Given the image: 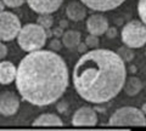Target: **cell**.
Listing matches in <instances>:
<instances>
[{"instance_id":"17","label":"cell","mask_w":146,"mask_h":131,"mask_svg":"<svg viewBox=\"0 0 146 131\" xmlns=\"http://www.w3.org/2000/svg\"><path fill=\"white\" fill-rule=\"evenodd\" d=\"M117 53H118V56H119L122 60L124 61V63L131 62V61H133V58H134V51H133V49L128 47V46H125V45L118 49Z\"/></svg>"},{"instance_id":"4","label":"cell","mask_w":146,"mask_h":131,"mask_svg":"<svg viewBox=\"0 0 146 131\" xmlns=\"http://www.w3.org/2000/svg\"><path fill=\"white\" fill-rule=\"evenodd\" d=\"M112 126H145L146 118L143 111L135 107H122L110 117Z\"/></svg>"},{"instance_id":"19","label":"cell","mask_w":146,"mask_h":131,"mask_svg":"<svg viewBox=\"0 0 146 131\" xmlns=\"http://www.w3.org/2000/svg\"><path fill=\"white\" fill-rule=\"evenodd\" d=\"M85 45L88 46V49H98L99 44H100V40H99V37L98 35H93V34H89L88 37L85 38Z\"/></svg>"},{"instance_id":"15","label":"cell","mask_w":146,"mask_h":131,"mask_svg":"<svg viewBox=\"0 0 146 131\" xmlns=\"http://www.w3.org/2000/svg\"><path fill=\"white\" fill-rule=\"evenodd\" d=\"M80 33L77 30H66L65 33L62 34V40L61 43L65 47L73 50V49H77V46L80 43Z\"/></svg>"},{"instance_id":"11","label":"cell","mask_w":146,"mask_h":131,"mask_svg":"<svg viewBox=\"0 0 146 131\" xmlns=\"http://www.w3.org/2000/svg\"><path fill=\"white\" fill-rule=\"evenodd\" d=\"M125 0H80L84 5L94 11H111L121 6Z\"/></svg>"},{"instance_id":"9","label":"cell","mask_w":146,"mask_h":131,"mask_svg":"<svg viewBox=\"0 0 146 131\" xmlns=\"http://www.w3.org/2000/svg\"><path fill=\"white\" fill-rule=\"evenodd\" d=\"M26 1L36 13H52L60 9L63 0H26Z\"/></svg>"},{"instance_id":"13","label":"cell","mask_w":146,"mask_h":131,"mask_svg":"<svg viewBox=\"0 0 146 131\" xmlns=\"http://www.w3.org/2000/svg\"><path fill=\"white\" fill-rule=\"evenodd\" d=\"M17 68L10 61H1L0 62V84L9 85L16 79Z\"/></svg>"},{"instance_id":"3","label":"cell","mask_w":146,"mask_h":131,"mask_svg":"<svg viewBox=\"0 0 146 131\" xmlns=\"http://www.w3.org/2000/svg\"><path fill=\"white\" fill-rule=\"evenodd\" d=\"M46 29L38 23H28L21 27L17 35V41L23 51L32 52L44 47L46 44Z\"/></svg>"},{"instance_id":"27","label":"cell","mask_w":146,"mask_h":131,"mask_svg":"<svg viewBox=\"0 0 146 131\" xmlns=\"http://www.w3.org/2000/svg\"><path fill=\"white\" fill-rule=\"evenodd\" d=\"M141 111H143V113H144V114L146 113V103H145V105L143 106V109H141Z\"/></svg>"},{"instance_id":"6","label":"cell","mask_w":146,"mask_h":131,"mask_svg":"<svg viewBox=\"0 0 146 131\" xmlns=\"http://www.w3.org/2000/svg\"><path fill=\"white\" fill-rule=\"evenodd\" d=\"M21 30L20 18L10 11L0 12V39L3 41H11Z\"/></svg>"},{"instance_id":"26","label":"cell","mask_w":146,"mask_h":131,"mask_svg":"<svg viewBox=\"0 0 146 131\" xmlns=\"http://www.w3.org/2000/svg\"><path fill=\"white\" fill-rule=\"evenodd\" d=\"M4 7H5V4L3 3V0H0V12L4 11Z\"/></svg>"},{"instance_id":"8","label":"cell","mask_w":146,"mask_h":131,"mask_svg":"<svg viewBox=\"0 0 146 131\" xmlns=\"http://www.w3.org/2000/svg\"><path fill=\"white\" fill-rule=\"evenodd\" d=\"M72 124L74 126H94L98 124V115L90 107H80L72 117Z\"/></svg>"},{"instance_id":"12","label":"cell","mask_w":146,"mask_h":131,"mask_svg":"<svg viewBox=\"0 0 146 131\" xmlns=\"http://www.w3.org/2000/svg\"><path fill=\"white\" fill-rule=\"evenodd\" d=\"M66 15L68 20L80 22L86 17V6L80 1H72L66 7Z\"/></svg>"},{"instance_id":"14","label":"cell","mask_w":146,"mask_h":131,"mask_svg":"<svg viewBox=\"0 0 146 131\" xmlns=\"http://www.w3.org/2000/svg\"><path fill=\"white\" fill-rule=\"evenodd\" d=\"M34 126H62L63 123L60 117H57L56 114H42L39 115L34 121H33Z\"/></svg>"},{"instance_id":"22","label":"cell","mask_w":146,"mask_h":131,"mask_svg":"<svg viewBox=\"0 0 146 131\" xmlns=\"http://www.w3.org/2000/svg\"><path fill=\"white\" fill-rule=\"evenodd\" d=\"M61 46H62V43H61V41H58L57 39L51 40V41H50V47H51V49H54V51H55V52L60 50V49H61Z\"/></svg>"},{"instance_id":"25","label":"cell","mask_w":146,"mask_h":131,"mask_svg":"<svg viewBox=\"0 0 146 131\" xmlns=\"http://www.w3.org/2000/svg\"><path fill=\"white\" fill-rule=\"evenodd\" d=\"M77 49H78V51L82 53V52H85L86 50H88V46H86V45H85V43H79V45H78V46H77Z\"/></svg>"},{"instance_id":"18","label":"cell","mask_w":146,"mask_h":131,"mask_svg":"<svg viewBox=\"0 0 146 131\" xmlns=\"http://www.w3.org/2000/svg\"><path fill=\"white\" fill-rule=\"evenodd\" d=\"M52 22H54V20L50 13H40V16L38 18V24H40L43 28L49 29L50 27L52 26Z\"/></svg>"},{"instance_id":"24","label":"cell","mask_w":146,"mask_h":131,"mask_svg":"<svg viewBox=\"0 0 146 131\" xmlns=\"http://www.w3.org/2000/svg\"><path fill=\"white\" fill-rule=\"evenodd\" d=\"M105 34L107 35V38L112 39V38H116L117 30H116V28H107V30H106V33H105Z\"/></svg>"},{"instance_id":"20","label":"cell","mask_w":146,"mask_h":131,"mask_svg":"<svg viewBox=\"0 0 146 131\" xmlns=\"http://www.w3.org/2000/svg\"><path fill=\"white\" fill-rule=\"evenodd\" d=\"M138 13L141 22L146 24V0H139L138 3Z\"/></svg>"},{"instance_id":"16","label":"cell","mask_w":146,"mask_h":131,"mask_svg":"<svg viewBox=\"0 0 146 131\" xmlns=\"http://www.w3.org/2000/svg\"><path fill=\"white\" fill-rule=\"evenodd\" d=\"M143 89V84L141 80L136 76H130V78H125L124 85H123V90L128 96H136Z\"/></svg>"},{"instance_id":"28","label":"cell","mask_w":146,"mask_h":131,"mask_svg":"<svg viewBox=\"0 0 146 131\" xmlns=\"http://www.w3.org/2000/svg\"><path fill=\"white\" fill-rule=\"evenodd\" d=\"M0 40H1V39H0Z\"/></svg>"},{"instance_id":"2","label":"cell","mask_w":146,"mask_h":131,"mask_svg":"<svg viewBox=\"0 0 146 131\" xmlns=\"http://www.w3.org/2000/svg\"><path fill=\"white\" fill-rule=\"evenodd\" d=\"M127 78L125 63L106 49L84 52L73 69V85L79 96L94 105L111 101L122 91Z\"/></svg>"},{"instance_id":"1","label":"cell","mask_w":146,"mask_h":131,"mask_svg":"<svg viewBox=\"0 0 146 131\" xmlns=\"http://www.w3.org/2000/svg\"><path fill=\"white\" fill-rule=\"evenodd\" d=\"M16 86L23 100L34 106H49L62 97L68 86L65 60L50 50L29 52L16 72Z\"/></svg>"},{"instance_id":"10","label":"cell","mask_w":146,"mask_h":131,"mask_svg":"<svg viewBox=\"0 0 146 131\" xmlns=\"http://www.w3.org/2000/svg\"><path fill=\"white\" fill-rule=\"evenodd\" d=\"M107 28H108V21L101 13H94L86 21V29H88L89 34L100 37V35L106 33Z\"/></svg>"},{"instance_id":"21","label":"cell","mask_w":146,"mask_h":131,"mask_svg":"<svg viewBox=\"0 0 146 131\" xmlns=\"http://www.w3.org/2000/svg\"><path fill=\"white\" fill-rule=\"evenodd\" d=\"M3 3L9 7H20L21 5H23L25 0H3Z\"/></svg>"},{"instance_id":"5","label":"cell","mask_w":146,"mask_h":131,"mask_svg":"<svg viewBox=\"0 0 146 131\" xmlns=\"http://www.w3.org/2000/svg\"><path fill=\"white\" fill-rule=\"evenodd\" d=\"M121 35L125 46L131 49L143 47L146 44V24L141 21L133 20L124 24Z\"/></svg>"},{"instance_id":"7","label":"cell","mask_w":146,"mask_h":131,"mask_svg":"<svg viewBox=\"0 0 146 131\" xmlns=\"http://www.w3.org/2000/svg\"><path fill=\"white\" fill-rule=\"evenodd\" d=\"M20 108V97L12 91L0 92V114L11 117L16 114Z\"/></svg>"},{"instance_id":"23","label":"cell","mask_w":146,"mask_h":131,"mask_svg":"<svg viewBox=\"0 0 146 131\" xmlns=\"http://www.w3.org/2000/svg\"><path fill=\"white\" fill-rule=\"evenodd\" d=\"M6 55H7V47H6V45L0 43V60L5 58Z\"/></svg>"}]
</instances>
